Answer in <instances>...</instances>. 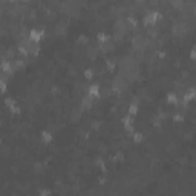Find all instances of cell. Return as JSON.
<instances>
[{"label":"cell","mask_w":196,"mask_h":196,"mask_svg":"<svg viewBox=\"0 0 196 196\" xmlns=\"http://www.w3.org/2000/svg\"><path fill=\"white\" fill-rule=\"evenodd\" d=\"M158 20H161V14L156 12V11H152V12H149L144 17V25L146 26H152V25H155Z\"/></svg>","instance_id":"obj_1"},{"label":"cell","mask_w":196,"mask_h":196,"mask_svg":"<svg viewBox=\"0 0 196 196\" xmlns=\"http://www.w3.org/2000/svg\"><path fill=\"white\" fill-rule=\"evenodd\" d=\"M43 37H45V31H37V29L29 31V41L32 43H39Z\"/></svg>","instance_id":"obj_2"},{"label":"cell","mask_w":196,"mask_h":196,"mask_svg":"<svg viewBox=\"0 0 196 196\" xmlns=\"http://www.w3.org/2000/svg\"><path fill=\"white\" fill-rule=\"evenodd\" d=\"M88 95L92 98H98L100 97V84H90L89 89H88Z\"/></svg>","instance_id":"obj_3"},{"label":"cell","mask_w":196,"mask_h":196,"mask_svg":"<svg viewBox=\"0 0 196 196\" xmlns=\"http://www.w3.org/2000/svg\"><path fill=\"white\" fill-rule=\"evenodd\" d=\"M92 107V97H84L83 98V100H81V109H83V110H84V109H86V110H88V109H90Z\"/></svg>","instance_id":"obj_4"},{"label":"cell","mask_w":196,"mask_h":196,"mask_svg":"<svg viewBox=\"0 0 196 196\" xmlns=\"http://www.w3.org/2000/svg\"><path fill=\"white\" fill-rule=\"evenodd\" d=\"M0 69H2L3 72H12V64H11L8 60H3V61H0Z\"/></svg>","instance_id":"obj_5"},{"label":"cell","mask_w":196,"mask_h":196,"mask_svg":"<svg viewBox=\"0 0 196 196\" xmlns=\"http://www.w3.org/2000/svg\"><path fill=\"white\" fill-rule=\"evenodd\" d=\"M41 141L45 144H49L52 141V133L48 132V130H45V132H41Z\"/></svg>","instance_id":"obj_6"},{"label":"cell","mask_w":196,"mask_h":196,"mask_svg":"<svg viewBox=\"0 0 196 196\" xmlns=\"http://www.w3.org/2000/svg\"><path fill=\"white\" fill-rule=\"evenodd\" d=\"M166 101L168 103V104H178V97H176V94H168Z\"/></svg>","instance_id":"obj_7"},{"label":"cell","mask_w":196,"mask_h":196,"mask_svg":"<svg viewBox=\"0 0 196 196\" xmlns=\"http://www.w3.org/2000/svg\"><path fill=\"white\" fill-rule=\"evenodd\" d=\"M137 113H138V104H137V103H132V104H130L129 106V115H137Z\"/></svg>","instance_id":"obj_8"},{"label":"cell","mask_w":196,"mask_h":196,"mask_svg":"<svg viewBox=\"0 0 196 196\" xmlns=\"http://www.w3.org/2000/svg\"><path fill=\"white\" fill-rule=\"evenodd\" d=\"M144 139V135L141 133V132H133V143H137V144H139L141 141Z\"/></svg>","instance_id":"obj_9"},{"label":"cell","mask_w":196,"mask_h":196,"mask_svg":"<svg viewBox=\"0 0 196 196\" xmlns=\"http://www.w3.org/2000/svg\"><path fill=\"white\" fill-rule=\"evenodd\" d=\"M97 40L100 41V43H104V41H107V40H109V35H107V34H104V32H100V34L97 35Z\"/></svg>","instance_id":"obj_10"},{"label":"cell","mask_w":196,"mask_h":196,"mask_svg":"<svg viewBox=\"0 0 196 196\" xmlns=\"http://www.w3.org/2000/svg\"><path fill=\"white\" fill-rule=\"evenodd\" d=\"M19 54H20V55H28V54H29V51H28V49H26V46H19Z\"/></svg>","instance_id":"obj_11"},{"label":"cell","mask_w":196,"mask_h":196,"mask_svg":"<svg viewBox=\"0 0 196 196\" xmlns=\"http://www.w3.org/2000/svg\"><path fill=\"white\" fill-rule=\"evenodd\" d=\"M9 110H11V113H15V115H19V113L21 112V110H20V107H19V106H15V104H14V106H11V107H9Z\"/></svg>","instance_id":"obj_12"},{"label":"cell","mask_w":196,"mask_h":196,"mask_svg":"<svg viewBox=\"0 0 196 196\" xmlns=\"http://www.w3.org/2000/svg\"><path fill=\"white\" fill-rule=\"evenodd\" d=\"M123 124H124V126H127V124H132V115L124 117V118H123Z\"/></svg>","instance_id":"obj_13"},{"label":"cell","mask_w":196,"mask_h":196,"mask_svg":"<svg viewBox=\"0 0 196 196\" xmlns=\"http://www.w3.org/2000/svg\"><path fill=\"white\" fill-rule=\"evenodd\" d=\"M84 77H86V80H90L92 77H94V72H92L90 69H88V70H84Z\"/></svg>","instance_id":"obj_14"},{"label":"cell","mask_w":196,"mask_h":196,"mask_svg":"<svg viewBox=\"0 0 196 196\" xmlns=\"http://www.w3.org/2000/svg\"><path fill=\"white\" fill-rule=\"evenodd\" d=\"M23 60H15V61H14V66L15 68H17V69H20V68H23Z\"/></svg>","instance_id":"obj_15"},{"label":"cell","mask_w":196,"mask_h":196,"mask_svg":"<svg viewBox=\"0 0 196 196\" xmlns=\"http://www.w3.org/2000/svg\"><path fill=\"white\" fill-rule=\"evenodd\" d=\"M5 104H6L8 107H11V106H14V104H15V101L12 100V98H6V100H5Z\"/></svg>","instance_id":"obj_16"},{"label":"cell","mask_w":196,"mask_h":196,"mask_svg":"<svg viewBox=\"0 0 196 196\" xmlns=\"http://www.w3.org/2000/svg\"><path fill=\"white\" fill-rule=\"evenodd\" d=\"M5 90H6V83H5V80H0V92Z\"/></svg>","instance_id":"obj_17"},{"label":"cell","mask_w":196,"mask_h":196,"mask_svg":"<svg viewBox=\"0 0 196 196\" xmlns=\"http://www.w3.org/2000/svg\"><path fill=\"white\" fill-rule=\"evenodd\" d=\"M173 121L181 123V121H184V117H182V115H175V117H173Z\"/></svg>","instance_id":"obj_18"},{"label":"cell","mask_w":196,"mask_h":196,"mask_svg":"<svg viewBox=\"0 0 196 196\" xmlns=\"http://www.w3.org/2000/svg\"><path fill=\"white\" fill-rule=\"evenodd\" d=\"M78 43H81V45H84V43H88V37L81 35V37H80V39H78Z\"/></svg>","instance_id":"obj_19"},{"label":"cell","mask_w":196,"mask_h":196,"mask_svg":"<svg viewBox=\"0 0 196 196\" xmlns=\"http://www.w3.org/2000/svg\"><path fill=\"white\" fill-rule=\"evenodd\" d=\"M127 20H129V23L132 25V26H137V23H138V21H137V19H133V17H129Z\"/></svg>","instance_id":"obj_20"},{"label":"cell","mask_w":196,"mask_h":196,"mask_svg":"<svg viewBox=\"0 0 196 196\" xmlns=\"http://www.w3.org/2000/svg\"><path fill=\"white\" fill-rule=\"evenodd\" d=\"M107 69L113 70V69H115V63H113V61H107Z\"/></svg>","instance_id":"obj_21"},{"label":"cell","mask_w":196,"mask_h":196,"mask_svg":"<svg viewBox=\"0 0 196 196\" xmlns=\"http://www.w3.org/2000/svg\"><path fill=\"white\" fill-rule=\"evenodd\" d=\"M92 127H94L95 130H97V129H100V123H98V121H95L94 124H92Z\"/></svg>","instance_id":"obj_22"},{"label":"cell","mask_w":196,"mask_h":196,"mask_svg":"<svg viewBox=\"0 0 196 196\" xmlns=\"http://www.w3.org/2000/svg\"><path fill=\"white\" fill-rule=\"evenodd\" d=\"M51 192H49V190H40V195H49Z\"/></svg>","instance_id":"obj_23"},{"label":"cell","mask_w":196,"mask_h":196,"mask_svg":"<svg viewBox=\"0 0 196 196\" xmlns=\"http://www.w3.org/2000/svg\"><path fill=\"white\" fill-rule=\"evenodd\" d=\"M190 58L195 60V49H192V54H190Z\"/></svg>","instance_id":"obj_24"},{"label":"cell","mask_w":196,"mask_h":196,"mask_svg":"<svg viewBox=\"0 0 196 196\" xmlns=\"http://www.w3.org/2000/svg\"><path fill=\"white\" fill-rule=\"evenodd\" d=\"M9 2H12V3H17V2H19V0H9Z\"/></svg>","instance_id":"obj_25"}]
</instances>
